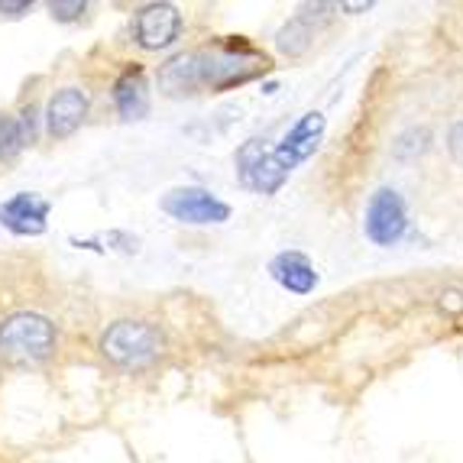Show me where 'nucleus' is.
Instances as JSON below:
<instances>
[{
    "mask_svg": "<svg viewBox=\"0 0 463 463\" xmlns=\"http://www.w3.org/2000/svg\"><path fill=\"white\" fill-rule=\"evenodd\" d=\"M163 211L182 221V224H224L231 217V208L224 201H217L204 188H175V192L165 194Z\"/></svg>",
    "mask_w": 463,
    "mask_h": 463,
    "instance_id": "4",
    "label": "nucleus"
},
{
    "mask_svg": "<svg viewBox=\"0 0 463 463\" xmlns=\"http://www.w3.org/2000/svg\"><path fill=\"white\" fill-rule=\"evenodd\" d=\"M311 39H315V26L305 14L288 20V26H282L276 36V46L282 49L286 55H301L305 49L311 46Z\"/></svg>",
    "mask_w": 463,
    "mask_h": 463,
    "instance_id": "13",
    "label": "nucleus"
},
{
    "mask_svg": "<svg viewBox=\"0 0 463 463\" xmlns=\"http://www.w3.org/2000/svg\"><path fill=\"white\" fill-rule=\"evenodd\" d=\"M159 85L169 94H185L201 88V52L175 55L163 71H159Z\"/></svg>",
    "mask_w": 463,
    "mask_h": 463,
    "instance_id": "11",
    "label": "nucleus"
},
{
    "mask_svg": "<svg viewBox=\"0 0 463 463\" xmlns=\"http://www.w3.org/2000/svg\"><path fill=\"white\" fill-rule=\"evenodd\" d=\"M55 347V327L43 315L20 311L0 325V354L10 364H39Z\"/></svg>",
    "mask_w": 463,
    "mask_h": 463,
    "instance_id": "1",
    "label": "nucleus"
},
{
    "mask_svg": "<svg viewBox=\"0 0 463 463\" xmlns=\"http://www.w3.org/2000/svg\"><path fill=\"white\" fill-rule=\"evenodd\" d=\"M117 110L127 117V120H139V117L149 110V94H146V81H143V71L130 69L120 81H117Z\"/></svg>",
    "mask_w": 463,
    "mask_h": 463,
    "instance_id": "12",
    "label": "nucleus"
},
{
    "mask_svg": "<svg viewBox=\"0 0 463 463\" xmlns=\"http://www.w3.org/2000/svg\"><path fill=\"white\" fill-rule=\"evenodd\" d=\"M88 114V98L85 91H78V88H62V91H55L52 100H49V110H46V124L52 137H71V133L81 127Z\"/></svg>",
    "mask_w": 463,
    "mask_h": 463,
    "instance_id": "9",
    "label": "nucleus"
},
{
    "mask_svg": "<svg viewBox=\"0 0 463 463\" xmlns=\"http://www.w3.org/2000/svg\"><path fill=\"white\" fill-rule=\"evenodd\" d=\"M49 10H52L55 20H75L78 14H85V4L81 0H75V4H49Z\"/></svg>",
    "mask_w": 463,
    "mask_h": 463,
    "instance_id": "17",
    "label": "nucleus"
},
{
    "mask_svg": "<svg viewBox=\"0 0 463 463\" xmlns=\"http://www.w3.org/2000/svg\"><path fill=\"white\" fill-rule=\"evenodd\" d=\"M100 350L117 366H146L163 354V334L146 321H117L100 337Z\"/></svg>",
    "mask_w": 463,
    "mask_h": 463,
    "instance_id": "2",
    "label": "nucleus"
},
{
    "mask_svg": "<svg viewBox=\"0 0 463 463\" xmlns=\"http://www.w3.org/2000/svg\"><path fill=\"white\" fill-rule=\"evenodd\" d=\"M321 133H325V117H321V114H305L298 124L286 133V139H282L272 153H276L279 163L292 172L295 165L305 163V159H308V156L317 149V139H321Z\"/></svg>",
    "mask_w": 463,
    "mask_h": 463,
    "instance_id": "7",
    "label": "nucleus"
},
{
    "mask_svg": "<svg viewBox=\"0 0 463 463\" xmlns=\"http://www.w3.org/2000/svg\"><path fill=\"white\" fill-rule=\"evenodd\" d=\"M46 214L49 204L39 194H14L7 204H0V224L24 237H36L46 231Z\"/></svg>",
    "mask_w": 463,
    "mask_h": 463,
    "instance_id": "8",
    "label": "nucleus"
},
{
    "mask_svg": "<svg viewBox=\"0 0 463 463\" xmlns=\"http://www.w3.org/2000/svg\"><path fill=\"white\" fill-rule=\"evenodd\" d=\"M405 233V201L392 188H379L366 208V237L379 247H392Z\"/></svg>",
    "mask_w": 463,
    "mask_h": 463,
    "instance_id": "5",
    "label": "nucleus"
},
{
    "mask_svg": "<svg viewBox=\"0 0 463 463\" xmlns=\"http://www.w3.org/2000/svg\"><path fill=\"white\" fill-rule=\"evenodd\" d=\"M24 146H26V137L20 120L16 117H4L0 120V159H14Z\"/></svg>",
    "mask_w": 463,
    "mask_h": 463,
    "instance_id": "14",
    "label": "nucleus"
},
{
    "mask_svg": "<svg viewBox=\"0 0 463 463\" xmlns=\"http://www.w3.org/2000/svg\"><path fill=\"white\" fill-rule=\"evenodd\" d=\"M448 146H450V156H454L457 163L463 165V120H457L448 133Z\"/></svg>",
    "mask_w": 463,
    "mask_h": 463,
    "instance_id": "16",
    "label": "nucleus"
},
{
    "mask_svg": "<svg viewBox=\"0 0 463 463\" xmlns=\"http://www.w3.org/2000/svg\"><path fill=\"white\" fill-rule=\"evenodd\" d=\"M237 165H240V178H243V185L253 188V192H263V194L279 192L288 178V169L279 163L272 149H263L260 139H250L247 146L240 149Z\"/></svg>",
    "mask_w": 463,
    "mask_h": 463,
    "instance_id": "3",
    "label": "nucleus"
},
{
    "mask_svg": "<svg viewBox=\"0 0 463 463\" xmlns=\"http://www.w3.org/2000/svg\"><path fill=\"white\" fill-rule=\"evenodd\" d=\"M182 33V14L172 4H153L137 16V43L143 49H169Z\"/></svg>",
    "mask_w": 463,
    "mask_h": 463,
    "instance_id": "6",
    "label": "nucleus"
},
{
    "mask_svg": "<svg viewBox=\"0 0 463 463\" xmlns=\"http://www.w3.org/2000/svg\"><path fill=\"white\" fill-rule=\"evenodd\" d=\"M24 10H30V4H0V14L7 16H20Z\"/></svg>",
    "mask_w": 463,
    "mask_h": 463,
    "instance_id": "18",
    "label": "nucleus"
},
{
    "mask_svg": "<svg viewBox=\"0 0 463 463\" xmlns=\"http://www.w3.org/2000/svg\"><path fill=\"white\" fill-rule=\"evenodd\" d=\"M272 276H276V282L282 288H288V292L295 295H308L311 288L317 286V272L315 266L308 263V256L301 253H282L272 263Z\"/></svg>",
    "mask_w": 463,
    "mask_h": 463,
    "instance_id": "10",
    "label": "nucleus"
},
{
    "mask_svg": "<svg viewBox=\"0 0 463 463\" xmlns=\"http://www.w3.org/2000/svg\"><path fill=\"white\" fill-rule=\"evenodd\" d=\"M440 311L448 315H463V288H448L440 295Z\"/></svg>",
    "mask_w": 463,
    "mask_h": 463,
    "instance_id": "15",
    "label": "nucleus"
}]
</instances>
